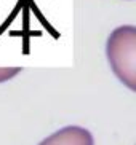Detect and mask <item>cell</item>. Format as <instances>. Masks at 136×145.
<instances>
[{
	"label": "cell",
	"instance_id": "6da1fadb",
	"mask_svg": "<svg viewBox=\"0 0 136 145\" xmlns=\"http://www.w3.org/2000/svg\"><path fill=\"white\" fill-rule=\"evenodd\" d=\"M109 65L128 89H136V27L120 26L106 43Z\"/></svg>",
	"mask_w": 136,
	"mask_h": 145
},
{
	"label": "cell",
	"instance_id": "7a4b0ae2",
	"mask_svg": "<svg viewBox=\"0 0 136 145\" xmlns=\"http://www.w3.org/2000/svg\"><path fill=\"white\" fill-rule=\"evenodd\" d=\"M38 145H94L91 132L80 126H66Z\"/></svg>",
	"mask_w": 136,
	"mask_h": 145
},
{
	"label": "cell",
	"instance_id": "3957f363",
	"mask_svg": "<svg viewBox=\"0 0 136 145\" xmlns=\"http://www.w3.org/2000/svg\"><path fill=\"white\" fill-rule=\"evenodd\" d=\"M19 72H21L19 67H0V83H3L7 80H11Z\"/></svg>",
	"mask_w": 136,
	"mask_h": 145
}]
</instances>
